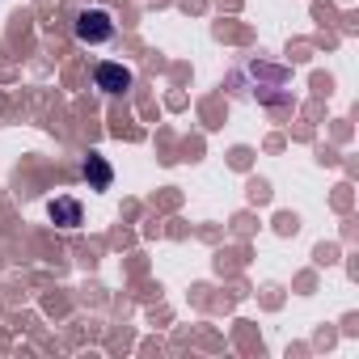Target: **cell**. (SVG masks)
Returning a JSON list of instances; mask_svg holds the SVG:
<instances>
[{"mask_svg":"<svg viewBox=\"0 0 359 359\" xmlns=\"http://www.w3.org/2000/svg\"><path fill=\"white\" fill-rule=\"evenodd\" d=\"M85 182H89V191H110L114 169H110V161H106L102 152H89V156H85Z\"/></svg>","mask_w":359,"mask_h":359,"instance_id":"3957f363","label":"cell"},{"mask_svg":"<svg viewBox=\"0 0 359 359\" xmlns=\"http://www.w3.org/2000/svg\"><path fill=\"white\" fill-rule=\"evenodd\" d=\"M93 85L102 93H127L131 89V68H123V64H97Z\"/></svg>","mask_w":359,"mask_h":359,"instance_id":"7a4b0ae2","label":"cell"},{"mask_svg":"<svg viewBox=\"0 0 359 359\" xmlns=\"http://www.w3.org/2000/svg\"><path fill=\"white\" fill-rule=\"evenodd\" d=\"M72 34H76V43H85V47H102V43L114 39V22H110L106 9H85V13L76 18Z\"/></svg>","mask_w":359,"mask_h":359,"instance_id":"6da1fadb","label":"cell"},{"mask_svg":"<svg viewBox=\"0 0 359 359\" xmlns=\"http://www.w3.org/2000/svg\"><path fill=\"white\" fill-rule=\"evenodd\" d=\"M47 212H51V220H55L60 229H76V224L85 220V212H81V203H76L72 195H60V199H51V203H47Z\"/></svg>","mask_w":359,"mask_h":359,"instance_id":"277c9868","label":"cell"}]
</instances>
